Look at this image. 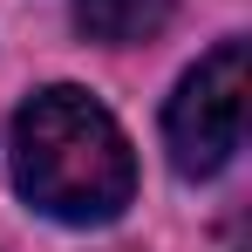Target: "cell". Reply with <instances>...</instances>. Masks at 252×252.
<instances>
[{"mask_svg":"<svg viewBox=\"0 0 252 252\" xmlns=\"http://www.w3.org/2000/svg\"><path fill=\"white\" fill-rule=\"evenodd\" d=\"M75 28L102 48H136V41H157L177 14V0H68Z\"/></svg>","mask_w":252,"mask_h":252,"instance_id":"3957f363","label":"cell"},{"mask_svg":"<svg viewBox=\"0 0 252 252\" xmlns=\"http://www.w3.org/2000/svg\"><path fill=\"white\" fill-rule=\"evenodd\" d=\"M246 143V41H218L164 102V150L184 184H205Z\"/></svg>","mask_w":252,"mask_h":252,"instance_id":"7a4b0ae2","label":"cell"},{"mask_svg":"<svg viewBox=\"0 0 252 252\" xmlns=\"http://www.w3.org/2000/svg\"><path fill=\"white\" fill-rule=\"evenodd\" d=\"M7 170L14 191L55 225H109L136 198V150L123 123L75 82L34 89L14 109L7 136Z\"/></svg>","mask_w":252,"mask_h":252,"instance_id":"6da1fadb","label":"cell"}]
</instances>
